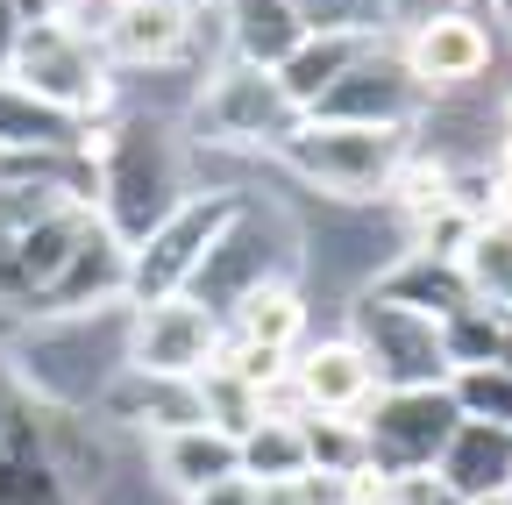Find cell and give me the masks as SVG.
<instances>
[{"label":"cell","mask_w":512,"mask_h":505,"mask_svg":"<svg viewBox=\"0 0 512 505\" xmlns=\"http://www.w3.org/2000/svg\"><path fill=\"white\" fill-rule=\"evenodd\" d=\"M306 434V470L320 477H370V449H363V420H342V413H306L299 420Z\"/></svg>","instance_id":"cb8c5ba5"},{"label":"cell","mask_w":512,"mask_h":505,"mask_svg":"<svg viewBox=\"0 0 512 505\" xmlns=\"http://www.w3.org/2000/svg\"><path fill=\"white\" fill-rule=\"evenodd\" d=\"M441 349H448V363H498V313H484V306H463V313H448L441 321Z\"/></svg>","instance_id":"484cf974"},{"label":"cell","mask_w":512,"mask_h":505,"mask_svg":"<svg viewBox=\"0 0 512 505\" xmlns=\"http://www.w3.org/2000/svg\"><path fill=\"white\" fill-rule=\"evenodd\" d=\"M456 278L470 292V306L484 313H512V221H477L470 242L456 249Z\"/></svg>","instance_id":"44dd1931"},{"label":"cell","mask_w":512,"mask_h":505,"mask_svg":"<svg viewBox=\"0 0 512 505\" xmlns=\"http://www.w3.org/2000/svg\"><path fill=\"white\" fill-rule=\"evenodd\" d=\"M15 385L50 413H93L100 392L128 370V299L86 313H36L8 342Z\"/></svg>","instance_id":"6da1fadb"},{"label":"cell","mask_w":512,"mask_h":505,"mask_svg":"<svg viewBox=\"0 0 512 505\" xmlns=\"http://www.w3.org/2000/svg\"><path fill=\"white\" fill-rule=\"evenodd\" d=\"M299 121L306 114L292 107V93L278 86V72L221 65L214 79H200V93L185 100V143L192 150H228V157L271 164Z\"/></svg>","instance_id":"277c9868"},{"label":"cell","mask_w":512,"mask_h":505,"mask_svg":"<svg viewBox=\"0 0 512 505\" xmlns=\"http://www.w3.org/2000/svg\"><path fill=\"white\" fill-rule=\"evenodd\" d=\"M228 328L221 313H207L200 299H150V306H128V363L150 370V377H200L214 370Z\"/></svg>","instance_id":"30bf717a"},{"label":"cell","mask_w":512,"mask_h":505,"mask_svg":"<svg viewBox=\"0 0 512 505\" xmlns=\"http://www.w3.org/2000/svg\"><path fill=\"white\" fill-rule=\"evenodd\" d=\"M456 399L448 385H420V392H377L363 406V449H370V477H399V470H434L441 441L456 434Z\"/></svg>","instance_id":"ba28073f"},{"label":"cell","mask_w":512,"mask_h":505,"mask_svg":"<svg viewBox=\"0 0 512 505\" xmlns=\"http://www.w3.org/2000/svg\"><path fill=\"white\" fill-rule=\"evenodd\" d=\"M235 463H242L249 484L299 477V470H306V434H299V420H256L249 434H235Z\"/></svg>","instance_id":"603a6c76"},{"label":"cell","mask_w":512,"mask_h":505,"mask_svg":"<svg viewBox=\"0 0 512 505\" xmlns=\"http://www.w3.org/2000/svg\"><path fill=\"white\" fill-rule=\"evenodd\" d=\"M399 50V65L420 79V93H463L491 72V57H498V29L491 15H470V8H441L427 22H413L406 36H392Z\"/></svg>","instance_id":"9c48e42d"},{"label":"cell","mask_w":512,"mask_h":505,"mask_svg":"<svg viewBox=\"0 0 512 505\" xmlns=\"http://www.w3.org/2000/svg\"><path fill=\"white\" fill-rule=\"evenodd\" d=\"M79 143V121H64L57 107L29 100L22 86L0 79V157H22V150H72Z\"/></svg>","instance_id":"7402d4cb"},{"label":"cell","mask_w":512,"mask_h":505,"mask_svg":"<svg viewBox=\"0 0 512 505\" xmlns=\"http://www.w3.org/2000/svg\"><path fill=\"white\" fill-rule=\"evenodd\" d=\"M8 420H15V413H8V392H0V427H8Z\"/></svg>","instance_id":"d6a6232c"},{"label":"cell","mask_w":512,"mask_h":505,"mask_svg":"<svg viewBox=\"0 0 512 505\" xmlns=\"http://www.w3.org/2000/svg\"><path fill=\"white\" fill-rule=\"evenodd\" d=\"M185 505H256V484H249V477H228V484H214V491H200V498H185Z\"/></svg>","instance_id":"83f0119b"},{"label":"cell","mask_w":512,"mask_h":505,"mask_svg":"<svg viewBox=\"0 0 512 505\" xmlns=\"http://www.w3.org/2000/svg\"><path fill=\"white\" fill-rule=\"evenodd\" d=\"M448 399H456L463 420L512 427V370L505 363H463L456 377H448Z\"/></svg>","instance_id":"d4e9b609"},{"label":"cell","mask_w":512,"mask_h":505,"mask_svg":"<svg viewBox=\"0 0 512 505\" xmlns=\"http://www.w3.org/2000/svg\"><path fill=\"white\" fill-rule=\"evenodd\" d=\"M456 8H470V15H484V0H456Z\"/></svg>","instance_id":"836d02e7"},{"label":"cell","mask_w":512,"mask_h":505,"mask_svg":"<svg viewBox=\"0 0 512 505\" xmlns=\"http://www.w3.org/2000/svg\"><path fill=\"white\" fill-rule=\"evenodd\" d=\"M420 107H427V93H420V79L399 65V50H392V36H377L356 65L313 100V121H363V129H413L420 121Z\"/></svg>","instance_id":"8fae6325"},{"label":"cell","mask_w":512,"mask_h":505,"mask_svg":"<svg viewBox=\"0 0 512 505\" xmlns=\"http://www.w3.org/2000/svg\"><path fill=\"white\" fill-rule=\"evenodd\" d=\"M185 8H214V0H185Z\"/></svg>","instance_id":"e575fe53"},{"label":"cell","mask_w":512,"mask_h":505,"mask_svg":"<svg viewBox=\"0 0 512 505\" xmlns=\"http://www.w3.org/2000/svg\"><path fill=\"white\" fill-rule=\"evenodd\" d=\"M434 477L456 491L463 505H484L512 484V427H491V420H456V434L441 441L434 456Z\"/></svg>","instance_id":"2e32d148"},{"label":"cell","mask_w":512,"mask_h":505,"mask_svg":"<svg viewBox=\"0 0 512 505\" xmlns=\"http://www.w3.org/2000/svg\"><path fill=\"white\" fill-rule=\"evenodd\" d=\"M242 193H185L136 249H128V271H121V299L128 306H150V299H178L192 285V271L207 264V249L221 235V221L235 214Z\"/></svg>","instance_id":"52a82bcc"},{"label":"cell","mask_w":512,"mask_h":505,"mask_svg":"<svg viewBox=\"0 0 512 505\" xmlns=\"http://www.w3.org/2000/svg\"><path fill=\"white\" fill-rule=\"evenodd\" d=\"M8 86H22L29 100L57 107L64 121H114L121 114V79L107 72V57L86 29L72 22H57V15H29L22 36H15V57H8V72H0Z\"/></svg>","instance_id":"3957f363"},{"label":"cell","mask_w":512,"mask_h":505,"mask_svg":"<svg viewBox=\"0 0 512 505\" xmlns=\"http://www.w3.org/2000/svg\"><path fill=\"white\" fill-rule=\"evenodd\" d=\"M370 292H377V299H399V306H413V313H427V321H448V313H463V306H470L456 264L420 257V249H399V257L370 278Z\"/></svg>","instance_id":"ffe728a7"},{"label":"cell","mask_w":512,"mask_h":505,"mask_svg":"<svg viewBox=\"0 0 512 505\" xmlns=\"http://www.w3.org/2000/svg\"><path fill=\"white\" fill-rule=\"evenodd\" d=\"M264 278H299V214L285 200L242 193L235 214L221 221L214 249H207V264L192 271L185 299H200L207 313H228L249 285H264Z\"/></svg>","instance_id":"5b68a950"},{"label":"cell","mask_w":512,"mask_h":505,"mask_svg":"<svg viewBox=\"0 0 512 505\" xmlns=\"http://www.w3.org/2000/svg\"><path fill=\"white\" fill-rule=\"evenodd\" d=\"M342 335L363 349L377 392H420V385H448V377H456V363L441 349V321H427V313H413L399 299L356 292Z\"/></svg>","instance_id":"8992f818"},{"label":"cell","mask_w":512,"mask_h":505,"mask_svg":"<svg viewBox=\"0 0 512 505\" xmlns=\"http://www.w3.org/2000/svg\"><path fill=\"white\" fill-rule=\"evenodd\" d=\"M413 129H363V121H299L285 150L271 157L299 193L328 200V207H377L392 171L406 164Z\"/></svg>","instance_id":"7a4b0ae2"},{"label":"cell","mask_w":512,"mask_h":505,"mask_svg":"<svg viewBox=\"0 0 512 505\" xmlns=\"http://www.w3.org/2000/svg\"><path fill=\"white\" fill-rule=\"evenodd\" d=\"M384 505H463L456 491H448L434 470H399V477H377Z\"/></svg>","instance_id":"4316f807"},{"label":"cell","mask_w":512,"mask_h":505,"mask_svg":"<svg viewBox=\"0 0 512 505\" xmlns=\"http://www.w3.org/2000/svg\"><path fill=\"white\" fill-rule=\"evenodd\" d=\"M221 328L228 342L242 349H271V356H292L313 328V306H306V285L299 278H264V285H249L228 313H221Z\"/></svg>","instance_id":"9a60e30c"},{"label":"cell","mask_w":512,"mask_h":505,"mask_svg":"<svg viewBox=\"0 0 512 505\" xmlns=\"http://www.w3.org/2000/svg\"><path fill=\"white\" fill-rule=\"evenodd\" d=\"M498 129H505V136H512V86H505V93H498Z\"/></svg>","instance_id":"4dcf8cb0"},{"label":"cell","mask_w":512,"mask_h":505,"mask_svg":"<svg viewBox=\"0 0 512 505\" xmlns=\"http://www.w3.org/2000/svg\"><path fill=\"white\" fill-rule=\"evenodd\" d=\"M93 420H114L128 434H150L157 441V434H178V427H200L207 413H200V385H192V377H150V370L128 363L114 385L100 392Z\"/></svg>","instance_id":"4fadbf2b"},{"label":"cell","mask_w":512,"mask_h":505,"mask_svg":"<svg viewBox=\"0 0 512 505\" xmlns=\"http://www.w3.org/2000/svg\"><path fill=\"white\" fill-rule=\"evenodd\" d=\"M221 29H228V57L256 72H278L306 36V22L285 0H221Z\"/></svg>","instance_id":"ac0fdd59"},{"label":"cell","mask_w":512,"mask_h":505,"mask_svg":"<svg viewBox=\"0 0 512 505\" xmlns=\"http://www.w3.org/2000/svg\"><path fill=\"white\" fill-rule=\"evenodd\" d=\"M150 470H157V484L185 505V498H200V491L242 477V463H235V434H221V427H207V420H200V427H178V434H157Z\"/></svg>","instance_id":"e0dca14e"},{"label":"cell","mask_w":512,"mask_h":505,"mask_svg":"<svg viewBox=\"0 0 512 505\" xmlns=\"http://www.w3.org/2000/svg\"><path fill=\"white\" fill-rule=\"evenodd\" d=\"M93 43L107 57V72H171L185 65L192 8L185 0H100Z\"/></svg>","instance_id":"7c38bea8"},{"label":"cell","mask_w":512,"mask_h":505,"mask_svg":"<svg viewBox=\"0 0 512 505\" xmlns=\"http://www.w3.org/2000/svg\"><path fill=\"white\" fill-rule=\"evenodd\" d=\"M498 363L512 370V313H505V321H498Z\"/></svg>","instance_id":"f546056e"},{"label":"cell","mask_w":512,"mask_h":505,"mask_svg":"<svg viewBox=\"0 0 512 505\" xmlns=\"http://www.w3.org/2000/svg\"><path fill=\"white\" fill-rule=\"evenodd\" d=\"M370 43H377V36H363V29H306V36H299V50L278 65V86L292 93V107H299V114H313V100L328 93V86L356 65Z\"/></svg>","instance_id":"d6986e66"},{"label":"cell","mask_w":512,"mask_h":505,"mask_svg":"<svg viewBox=\"0 0 512 505\" xmlns=\"http://www.w3.org/2000/svg\"><path fill=\"white\" fill-rule=\"evenodd\" d=\"M22 22H29V8H22V0H0V72H8V57H15Z\"/></svg>","instance_id":"f1b7e54d"},{"label":"cell","mask_w":512,"mask_h":505,"mask_svg":"<svg viewBox=\"0 0 512 505\" xmlns=\"http://www.w3.org/2000/svg\"><path fill=\"white\" fill-rule=\"evenodd\" d=\"M292 385H299L306 413H342V420H363V406L377 399V377H370V363L349 335L299 342L292 349Z\"/></svg>","instance_id":"5bb4252c"},{"label":"cell","mask_w":512,"mask_h":505,"mask_svg":"<svg viewBox=\"0 0 512 505\" xmlns=\"http://www.w3.org/2000/svg\"><path fill=\"white\" fill-rule=\"evenodd\" d=\"M484 15H498V22L512 29V0H484Z\"/></svg>","instance_id":"1f68e13d"}]
</instances>
